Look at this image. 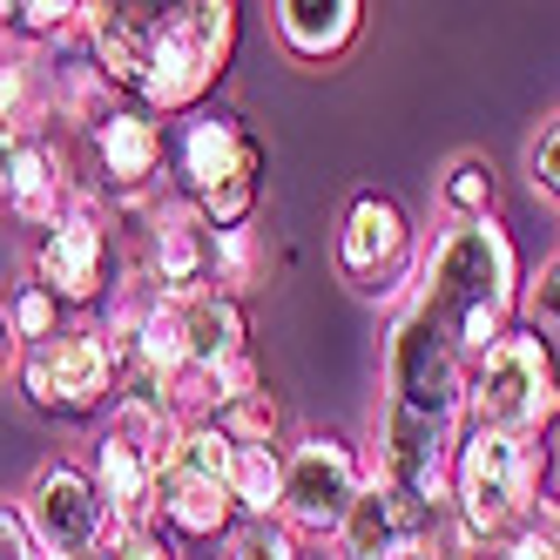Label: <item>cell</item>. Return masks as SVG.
Masks as SVG:
<instances>
[{"label":"cell","instance_id":"obj_34","mask_svg":"<svg viewBox=\"0 0 560 560\" xmlns=\"http://www.w3.org/2000/svg\"><path fill=\"white\" fill-rule=\"evenodd\" d=\"M406 560H432V553H406Z\"/></svg>","mask_w":560,"mask_h":560},{"label":"cell","instance_id":"obj_14","mask_svg":"<svg viewBox=\"0 0 560 560\" xmlns=\"http://www.w3.org/2000/svg\"><path fill=\"white\" fill-rule=\"evenodd\" d=\"M155 14L163 8H136V0H89L82 8V34L95 48V74H108V89L136 95L149 74V48H155Z\"/></svg>","mask_w":560,"mask_h":560},{"label":"cell","instance_id":"obj_10","mask_svg":"<svg viewBox=\"0 0 560 560\" xmlns=\"http://www.w3.org/2000/svg\"><path fill=\"white\" fill-rule=\"evenodd\" d=\"M34 284L55 304H95L102 291H115V230H108V217L89 189L55 217V230H42Z\"/></svg>","mask_w":560,"mask_h":560},{"label":"cell","instance_id":"obj_27","mask_svg":"<svg viewBox=\"0 0 560 560\" xmlns=\"http://www.w3.org/2000/svg\"><path fill=\"white\" fill-rule=\"evenodd\" d=\"M527 183L547 196V203H560V115H547L534 129V142H527Z\"/></svg>","mask_w":560,"mask_h":560},{"label":"cell","instance_id":"obj_9","mask_svg":"<svg viewBox=\"0 0 560 560\" xmlns=\"http://www.w3.org/2000/svg\"><path fill=\"white\" fill-rule=\"evenodd\" d=\"M358 487H365V466H358V453L345 439L338 432H304L284 453V500H277V520H284L291 534L338 540Z\"/></svg>","mask_w":560,"mask_h":560},{"label":"cell","instance_id":"obj_24","mask_svg":"<svg viewBox=\"0 0 560 560\" xmlns=\"http://www.w3.org/2000/svg\"><path fill=\"white\" fill-rule=\"evenodd\" d=\"M230 432V446H277V425H284V406H277L270 392H250V398H236V406L217 419Z\"/></svg>","mask_w":560,"mask_h":560},{"label":"cell","instance_id":"obj_30","mask_svg":"<svg viewBox=\"0 0 560 560\" xmlns=\"http://www.w3.org/2000/svg\"><path fill=\"white\" fill-rule=\"evenodd\" d=\"M0 560H42L21 527V506H8V500H0Z\"/></svg>","mask_w":560,"mask_h":560},{"label":"cell","instance_id":"obj_11","mask_svg":"<svg viewBox=\"0 0 560 560\" xmlns=\"http://www.w3.org/2000/svg\"><path fill=\"white\" fill-rule=\"evenodd\" d=\"M14 506H21V527H27V540H34V553H42V560L82 553L108 527L95 479H89V466H74V459H42Z\"/></svg>","mask_w":560,"mask_h":560},{"label":"cell","instance_id":"obj_13","mask_svg":"<svg viewBox=\"0 0 560 560\" xmlns=\"http://www.w3.org/2000/svg\"><path fill=\"white\" fill-rule=\"evenodd\" d=\"M163 122H155L149 108H115L108 122L89 136V163H95V183L108 196H122V203H136V196L163 176Z\"/></svg>","mask_w":560,"mask_h":560},{"label":"cell","instance_id":"obj_12","mask_svg":"<svg viewBox=\"0 0 560 560\" xmlns=\"http://www.w3.org/2000/svg\"><path fill=\"white\" fill-rule=\"evenodd\" d=\"M432 520H439L432 506L406 500L372 466L365 487H358V500H351V513H345V527H338V560H406V553H425Z\"/></svg>","mask_w":560,"mask_h":560},{"label":"cell","instance_id":"obj_16","mask_svg":"<svg viewBox=\"0 0 560 560\" xmlns=\"http://www.w3.org/2000/svg\"><path fill=\"white\" fill-rule=\"evenodd\" d=\"M270 27L298 61H338L365 27V8L358 0H277Z\"/></svg>","mask_w":560,"mask_h":560},{"label":"cell","instance_id":"obj_8","mask_svg":"<svg viewBox=\"0 0 560 560\" xmlns=\"http://www.w3.org/2000/svg\"><path fill=\"white\" fill-rule=\"evenodd\" d=\"M21 392L34 412L55 419H89L122 398V365L108 358L102 325H61L55 345L21 351Z\"/></svg>","mask_w":560,"mask_h":560},{"label":"cell","instance_id":"obj_35","mask_svg":"<svg viewBox=\"0 0 560 560\" xmlns=\"http://www.w3.org/2000/svg\"><path fill=\"white\" fill-rule=\"evenodd\" d=\"M553 540H560V520H553Z\"/></svg>","mask_w":560,"mask_h":560},{"label":"cell","instance_id":"obj_2","mask_svg":"<svg viewBox=\"0 0 560 560\" xmlns=\"http://www.w3.org/2000/svg\"><path fill=\"white\" fill-rule=\"evenodd\" d=\"M236 55V8L230 0H183V8L155 14V48H149V74L136 89V108L149 115H196L223 68Z\"/></svg>","mask_w":560,"mask_h":560},{"label":"cell","instance_id":"obj_17","mask_svg":"<svg viewBox=\"0 0 560 560\" xmlns=\"http://www.w3.org/2000/svg\"><path fill=\"white\" fill-rule=\"evenodd\" d=\"M183 351H189V372L183 378H203L230 358H244V298L230 291H189L183 298Z\"/></svg>","mask_w":560,"mask_h":560},{"label":"cell","instance_id":"obj_26","mask_svg":"<svg viewBox=\"0 0 560 560\" xmlns=\"http://www.w3.org/2000/svg\"><path fill=\"white\" fill-rule=\"evenodd\" d=\"M102 553L108 560H176V540L163 520H142V527H102Z\"/></svg>","mask_w":560,"mask_h":560},{"label":"cell","instance_id":"obj_28","mask_svg":"<svg viewBox=\"0 0 560 560\" xmlns=\"http://www.w3.org/2000/svg\"><path fill=\"white\" fill-rule=\"evenodd\" d=\"M68 27H82L74 0H21L14 8V34H27V42H48V34H68Z\"/></svg>","mask_w":560,"mask_h":560},{"label":"cell","instance_id":"obj_6","mask_svg":"<svg viewBox=\"0 0 560 560\" xmlns=\"http://www.w3.org/2000/svg\"><path fill=\"white\" fill-rule=\"evenodd\" d=\"M466 378L472 365L459 358V345L419 304H398L385 331V406L432 425H466Z\"/></svg>","mask_w":560,"mask_h":560},{"label":"cell","instance_id":"obj_5","mask_svg":"<svg viewBox=\"0 0 560 560\" xmlns=\"http://www.w3.org/2000/svg\"><path fill=\"white\" fill-rule=\"evenodd\" d=\"M560 419V372L534 331H506L466 378V432H506V439H547Z\"/></svg>","mask_w":560,"mask_h":560},{"label":"cell","instance_id":"obj_31","mask_svg":"<svg viewBox=\"0 0 560 560\" xmlns=\"http://www.w3.org/2000/svg\"><path fill=\"white\" fill-rule=\"evenodd\" d=\"M8 365H21V345H14V331H8V311H0V372Z\"/></svg>","mask_w":560,"mask_h":560},{"label":"cell","instance_id":"obj_15","mask_svg":"<svg viewBox=\"0 0 560 560\" xmlns=\"http://www.w3.org/2000/svg\"><path fill=\"white\" fill-rule=\"evenodd\" d=\"M149 284L189 298V291H210V230L183 196L149 210Z\"/></svg>","mask_w":560,"mask_h":560},{"label":"cell","instance_id":"obj_19","mask_svg":"<svg viewBox=\"0 0 560 560\" xmlns=\"http://www.w3.org/2000/svg\"><path fill=\"white\" fill-rule=\"evenodd\" d=\"M520 331H534L553 358V372H560V250L520 284Z\"/></svg>","mask_w":560,"mask_h":560},{"label":"cell","instance_id":"obj_33","mask_svg":"<svg viewBox=\"0 0 560 560\" xmlns=\"http://www.w3.org/2000/svg\"><path fill=\"white\" fill-rule=\"evenodd\" d=\"M14 27V8H8V0H0V34H8Z\"/></svg>","mask_w":560,"mask_h":560},{"label":"cell","instance_id":"obj_3","mask_svg":"<svg viewBox=\"0 0 560 560\" xmlns=\"http://www.w3.org/2000/svg\"><path fill=\"white\" fill-rule=\"evenodd\" d=\"M257 136L223 108H196L176 129V196L203 217V230H250L257 210Z\"/></svg>","mask_w":560,"mask_h":560},{"label":"cell","instance_id":"obj_32","mask_svg":"<svg viewBox=\"0 0 560 560\" xmlns=\"http://www.w3.org/2000/svg\"><path fill=\"white\" fill-rule=\"evenodd\" d=\"M68 560H108V553H102V540H95V547H82V553H68Z\"/></svg>","mask_w":560,"mask_h":560},{"label":"cell","instance_id":"obj_7","mask_svg":"<svg viewBox=\"0 0 560 560\" xmlns=\"http://www.w3.org/2000/svg\"><path fill=\"white\" fill-rule=\"evenodd\" d=\"M419 236L406 223V210L392 203V196L365 189L351 196V210L338 223V270L345 284L365 298V304H406L412 284H419Z\"/></svg>","mask_w":560,"mask_h":560},{"label":"cell","instance_id":"obj_22","mask_svg":"<svg viewBox=\"0 0 560 560\" xmlns=\"http://www.w3.org/2000/svg\"><path fill=\"white\" fill-rule=\"evenodd\" d=\"M8 331H14V345H21V351H42V345H55V338H61V304H55L42 284H34V277L8 298Z\"/></svg>","mask_w":560,"mask_h":560},{"label":"cell","instance_id":"obj_18","mask_svg":"<svg viewBox=\"0 0 560 560\" xmlns=\"http://www.w3.org/2000/svg\"><path fill=\"white\" fill-rule=\"evenodd\" d=\"M230 500H236V520H277L284 453L277 446H230Z\"/></svg>","mask_w":560,"mask_h":560},{"label":"cell","instance_id":"obj_25","mask_svg":"<svg viewBox=\"0 0 560 560\" xmlns=\"http://www.w3.org/2000/svg\"><path fill=\"white\" fill-rule=\"evenodd\" d=\"M223 560H298V534L284 520H244V527H230Z\"/></svg>","mask_w":560,"mask_h":560},{"label":"cell","instance_id":"obj_1","mask_svg":"<svg viewBox=\"0 0 560 560\" xmlns=\"http://www.w3.org/2000/svg\"><path fill=\"white\" fill-rule=\"evenodd\" d=\"M406 304H419L459 345L466 365H479L520 325V250H513V236L493 217L446 223L432 236V250L419 257V284Z\"/></svg>","mask_w":560,"mask_h":560},{"label":"cell","instance_id":"obj_21","mask_svg":"<svg viewBox=\"0 0 560 560\" xmlns=\"http://www.w3.org/2000/svg\"><path fill=\"white\" fill-rule=\"evenodd\" d=\"M439 203H446L453 223L493 217V163H487V155H459V163L446 170V183H439Z\"/></svg>","mask_w":560,"mask_h":560},{"label":"cell","instance_id":"obj_4","mask_svg":"<svg viewBox=\"0 0 560 560\" xmlns=\"http://www.w3.org/2000/svg\"><path fill=\"white\" fill-rule=\"evenodd\" d=\"M540 472H547V453L534 439L466 432L453 453V513L487 547H500L506 534H520L540 513Z\"/></svg>","mask_w":560,"mask_h":560},{"label":"cell","instance_id":"obj_20","mask_svg":"<svg viewBox=\"0 0 560 560\" xmlns=\"http://www.w3.org/2000/svg\"><path fill=\"white\" fill-rule=\"evenodd\" d=\"M115 108H129V102H122V89H108V74H95V61L89 68H68V82H61V122L95 136Z\"/></svg>","mask_w":560,"mask_h":560},{"label":"cell","instance_id":"obj_23","mask_svg":"<svg viewBox=\"0 0 560 560\" xmlns=\"http://www.w3.org/2000/svg\"><path fill=\"white\" fill-rule=\"evenodd\" d=\"M257 270V236L250 230H210V291H250Z\"/></svg>","mask_w":560,"mask_h":560},{"label":"cell","instance_id":"obj_29","mask_svg":"<svg viewBox=\"0 0 560 560\" xmlns=\"http://www.w3.org/2000/svg\"><path fill=\"white\" fill-rule=\"evenodd\" d=\"M493 560H560V540H553V520H527L520 534H506L500 547H493Z\"/></svg>","mask_w":560,"mask_h":560}]
</instances>
